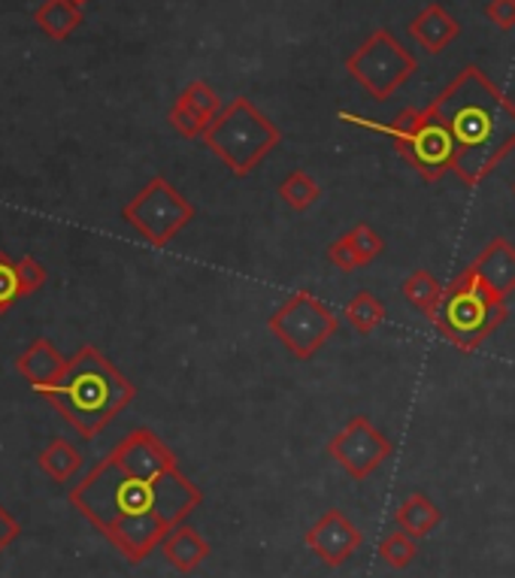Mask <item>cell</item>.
<instances>
[{"label":"cell","mask_w":515,"mask_h":578,"mask_svg":"<svg viewBox=\"0 0 515 578\" xmlns=\"http://www.w3.org/2000/svg\"><path fill=\"white\" fill-rule=\"evenodd\" d=\"M200 503V488L149 427L128 433L70 488V505L128 564H143Z\"/></svg>","instance_id":"6da1fadb"},{"label":"cell","mask_w":515,"mask_h":578,"mask_svg":"<svg viewBox=\"0 0 515 578\" xmlns=\"http://www.w3.org/2000/svg\"><path fill=\"white\" fill-rule=\"evenodd\" d=\"M430 103L454 136V176L476 188L515 148V100L482 67L467 64Z\"/></svg>","instance_id":"7a4b0ae2"},{"label":"cell","mask_w":515,"mask_h":578,"mask_svg":"<svg viewBox=\"0 0 515 578\" xmlns=\"http://www.w3.org/2000/svg\"><path fill=\"white\" fill-rule=\"evenodd\" d=\"M83 440L98 433L119 419V412L134 403V381L124 379L110 357L100 355L95 345H83L64 369L58 381L37 391Z\"/></svg>","instance_id":"3957f363"},{"label":"cell","mask_w":515,"mask_h":578,"mask_svg":"<svg viewBox=\"0 0 515 578\" xmlns=\"http://www.w3.org/2000/svg\"><path fill=\"white\" fill-rule=\"evenodd\" d=\"M340 122L368 127L376 134L392 140L394 152L413 167V170L425 179V182H440L446 173H454V136L449 124L442 122L434 103L425 110H404L392 124L373 122V119H361L352 112H340Z\"/></svg>","instance_id":"277c9868"},{"label":"cell","mask_w":515,"mask_h":578,"mask_svg":"<svg viewBox=\"0 0 515 578\" xmlns=\"http://www.w3.org/2000/svg\"><path fill=\"white\" fill-rule=\"evenodd\" d=\"M509 315L506 300L489 291L479 282V276L467 267L446 291L440 307L428 319L437 331L458 348V352H476L491 333L501 327Z\"/></svg>","instance_id":"5b68a950"},{"label":"cell","mask_w":515,"mask_h":578,"mask_svg":"<svg viewBox=\"0 0 515 578\" xmlns=\"http://www.w3.org/2000/svg\"><path fill=\"white\" fill-rule=\"evenodd\" d=\"M204 143L233 176H249L283 143V131L249 98H233L207 127Z\"/></svg>","instance_id":"8992f818"},{"label":"cell","mask_w":515,"mask_h":578,"mask_svg":"<svg viewBox=\"0 0 515 578\" xmlns=\"http://www.w3.org/2000/svg\"><path fill=\"white\" fill-rule=\"evenodd\" d=\"M346 74L355 79L358 86L368 91L373 100H388L394 91L418 74L416 55L404 49V43L394 37L392 31L376 27L349 58H346Z\"/></svg>","instance_id":"52a82bcc"},{"label":"cell","mask_w":515,"mask_h":578,"mask_svg":"<svg viewBox=\"0 0 515 578\" xmlns=\"http://www.w3.org/2000/svg\"><path fill=\"white\" fill-rule=\"evenodd\" d=\"M122 219L149 246L164 248L195 219V207L164 176H152L134 198L124 203Z\"/></svg>","instance_id":"ba28073f"},{"label":"cell","mask_w":515,"mask_h":578,"mask_svg":"<svg viewBox=\"0 0 515 578\" xmlns=\"http://www.w3.org/2000/svg\"><path fill=\"white\" fill-rule=\"evenodd\" d=\"M267 327L297 360H309L328 345L340 321L313 291H295L267 319Z\"/></svg>","instance_id":"9c48e42d"},{"label":"cell","mask_w":515,"mask_h":578,"mask_svg":"<svg viewBox=\"0 0 515 578\" xmlns=\"http://www.w3.org/2000/svg\"><path fill=\"white\" fill-rule=\"evenodd\" d=\"M328 455L337 460V467L343 469L349 479L364 481L392 457V443L373 421L355 415L349 419L343 431L333 433Z\"/></svg>","instance_id":"30bf717a"},{"label":"cell","mask_w":515,"mask_h":578,"mask_svg":"<svg viewBox=\"0 0 515 578\" xmlns=\"http://www.w3.org/2000/svg\"><path fill=\"white\" fill-rule=\"evenodd\" d=\"M307 548L316 554L325 566H343L346 560L361 548V530H358L340 509H328V512L309 527Z\"/></svg>","instance_id":"8fae6325"},{"label":"cell","mask_w":515,"mask_h":578,"mask_svg":"<svg viewBox=\"0 0 515 578\" xmlns=\"http://www.w3.org/2000/svg\"><path fill=\"white\" fill-rule=\"evenodd\" d=\"M221 112V100L216 95V88L204 82V79H195L188 82L185 91L176 98V103L167 112V122L179 136L185 140H204L207 127L216 122V115Z\"/></svg>","instance_id":"7c38bea8"},{"label":"cell","mask_w":515,"mask_h":578,"mask_svg":"<svg viewBox=\"0 0 515 578\" xmlns=\"http://www.w3.org/2000/svg\"><path fill=\"white\" fill-rule=\"evenodd\" d=\"M470 270L476 273L479 282L489 291L506 300L515 291V248L503 236H494L489 246L482 248L476 260L470 264Z\"/></svg>","instance_id":"4fadbf2b"},{"label":"cell","mask_w":515,"mask_h":578,"mask_svg":"<svg viewBox=\"0 0 515 578\" xmlns=\"http://www.w3.org/2000/svg\"><path fill=\"white\" fill-rule=\"evenodd\" d=\"M409 37L416 40L421 49L428 55H440L442 49H449L454 43V37L461 34V25L442 3H428L421 13L406 25Z\"/></svg>","instance_id":"5bb4252c"},{"label":"cell","mask_w":515,"mask_h":578,"mask_svg":"<svg viewBox=\"0 0 515 578\" xmlns=\"http://www.w3.org/2000/svg\"><path fill=\"white\" fill-rule=\"evenodd\" d=\"M67 360L70 357H64L52 340L40 336L15 357V369L34 391H40V388H50L52 381H58V376L67 369Z\"/></svg>","instance_id":"9a60e30c"},{"label":"cell","mask_w":515,"mask_h":578,"mask_svg":"<svg viewBox=\"0 0 515 578\" xmlns=\"http://www.w3.org/2000/svg\"><path fill=\"white\" fill-rule=\"evenodd\" d=\"M161 554H164V560H167L176 573L188 576V573H195L197 566L209 557V542L204 540L195 527L179 524L167 540L161 542Z\"/></svg>","instance_id":"2e32d148"},{"label":"cell","mask_w":515,"mask_h":578,"mask_svg":"<svg viewBox=\"0 0 515 578\" xmlns=\"http://www.w3.org/2000/svg\"><path fill=\"white\" fill-rule=\"evenodd\" d=\"M394 521H397V527L404 530V533H409L413 540H421V536H428V533H434V530L440 527L442 512L430 503L425 493H409L404 503L397 505Z\"/></svg>","instance_id":"e0dca14e"},{"label":"cell","mask_w":515,"mask_h":578,"mask_svg":"<svg viewBox=\"0 0 515 578\" xmlns=\"http://www.w3.org/2000/svg\"><path fill=\"white\" fill-rule=\"evenodd\" d=\"M34 22L52 40H67L83 25V7L76 0H46L34 13Z\"/></svg>","instance_id":"ac0fdd59"},{"label":"cell","mask_w":515,"mask_h":578,"mask_svg":"<svg viewBox=\"0 0 515 578\" xmlns=\"http://www.w3.org/2000/svg\"><path fill=\"white\" fill-rule=\"evenodd\" d=\"M37 467L43 469L52 481L67 485V481L74 479L76 473L83 469V455L76 452L74 443H67V440H52L37 455Z\"/></svg>","instance_id":"d6986e66"},{"label":"cell","mask_w":515,"mask_h":578,"mask_svg":"<svg viewBox=\"0 0 515 578\" xmlns=\"http://www.w3.org/2000/svg\"><path fill=\"white\" fill-rule=\"evenodd\" d=\"M343 315L346 321L361 333V336H370V333L376 331L382 321H385V307H382V300L376 294L358 291V294L349 300V307H346Z\"/></svg>","instance_id":"ffe728a7"},{"label":"cell","mask_w":515,"mask_h":578,"mask_svg":"<svg viewBox=\"0 0 515 578\" xmlns=\"http://www.w3.org/2000/svg\"><path fill=\"white\" fill-rule=\"evenodd\" d=\"M280 198H283V203L288 210L307 212L309 207L321 198V188L307 170H295L288 173L283 179V185H280Z\"/></svg>","instance_id":"44dd1931"},{"label":"cell","mask_w":515,"mask_h":578,"mask_svg":"<svg viewBox=\"0 0 515 578\" xmlns=\"http://www.w3.org/2000/svg\"><path fill=\"white\" fill-rule=\"evenodd\" d=\"M401 291H404L406 303H409V307H416L418 312L430 315L434 309L440 307L442 291H446V288H442V285L437 282L428 270H416L413 276H409V279H406Z\"/></svg>","instance_id":"7402d4cb"},{"label":"cell","mask_w":515,"mask_h":578,"mask_svg":"<svg viewBox=\"0 0 515 578\" xmlns=\"http://www.w3.org/2000/svg\"><path fill=\"white\" fill-rule=\"evenodd\" d=\"M380 557L382 564L392 566V569H406L418 557L416 540L409 533H388L385 540L380 542Z\"/></svg>","instance_id":"603a6c76"},{"label":"cell","mask_w":515,"mask_h":578,"mask_svg":"<svg viewBox=\"0 0 515 578\" xmlns=\"http://www.w3.org/2000/svg\"><path fill=\"white\" fill-rule=\"evenodd\" d=\"M349 243H352V252H355V258L361 267H368V264H373V260L380 258L382 248H385V243H382V236L370 227V224H355L352 231H349Z\"/></svg>","instance_id":"cb8c5ba5"},{"label":"cell","mask_w":515,"mask_h":578,"mask_svg":"<svg viewBox=\"0 0 515 578\" xmlns=\"http://www.w3.org/2000/svg\"><path fill=\"white\" fill-rule=\"evenodd\" d=\"M22 297L19 288V260H13L7 252H0V315H7Z\"/></svg>","instance_id":"d4e9b609"},{"label":"cell","mask_w":515,"mask_h":578,"mask_svg":"<svg viewBox=\"0 0 515 578\" xmlns=\"http://www.w3.org/2000/svg\"><path fill=\"white\" fill-rule=\"evenodd\" d=\"M46 279H50V273H46V267L34 255H22L19 258V288H22V297L37 294L40 288L46 285Z\"/></svg>","instance_id":"484cf974"},{"label":"cell","mask_w":515,"mask_h":578,"mask_svg":"<svg viewBox=\"0 0 515 578\" xmlns=\"http://www.w3.org/2000/svg\"><path fill=\"white\" fill-rule=\"evenodd\" d=\"M328 260H331L337 270L343 273H355L361 270V264H358L355 252H352V243H349V236H340V240H333L331 248H328Z\"/></svg>","instance_id":"4316f807"},{"label":"cell","mask_w":515,"mask_h":578,"mask_svg":"<svg viewBox=\"0 0 515 578\" xmlns=\"http://www.w3.org/2000/svg\"><path fill=\"white\" fill-rule=\"evenodd\" d=\"M482 13L491 25H497L501 31H513L515 27V0H489Z\"/></svg>","instance_id":"83f0119b"},{"label":"cell","mask_w":515,"mask_h":578,"mask_svg":"<svg viewBox=\"0 0 515 578\" xmlns=\"http://www.w3.org/2000/svg\"><path fill=\"white\" fill-rule=\"evenodd\" d=\"M19 533H22V524L0 505V554L7 552V548L19 540Z\"/></svg>","instance_id":"f1b7e54d"},{"label":"cell","mask_w":515,"mask_h":578,"mask_svg":"<svg viewBox=\"0 0 515 578\" xmlns=\"http://www.w3.org/2000/svg\"><path fill=\"white\" fill-rule=\"evenodd\" d=\"M76 3H79V7H83V3H86V0H76Z\"/></svg>","instance_id":"f546056e"},{"label":"cell","mask_w":515,"mask_h":578,"mask_svg":"<svg viewBox=\"0 0 515 578\" xmlns=\"http://www.w3.org/2000/svg\"><path fill=\"white\" fill-rule=\"evenodd\" d=\"M513 194H515V182H513Z\"/></svg>","instance_id":"4dcf8cb0"}]
</instances>
